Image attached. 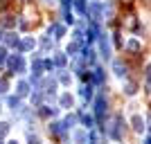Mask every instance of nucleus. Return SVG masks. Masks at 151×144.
Segmentation results:
<instances>
[{
    "label": "nucleus",
    "instance_id": "31",
    "mask_svg": "<svg viewBox=\"0 0 151 144\" xmlns=\"http://www.w3.org/2000/svg\"><path fill=\"white\" fill-rule=\"evenodd\" d=\"M14 23H16V20H14V18H12V16H9V18H7V20H5V25H7V27H12V25H14Z\"/></svg>",
    "mask_w": 151,
    "mask_h": 144
},
{
    "label": "nucleus",
    "instance_id": "1",
    "mask_svg": "<svg viewBox=\"0 0 151 144\" xmlns=\"http://www.w3.org/2000/svg\"><path fill=\"white\" fill-rule=\"evenodd\" d=\"M120 126H122V119L113 117V119H111V124H108V128H106V133L113 140H122V128H120Z\"/></svg>",
    "mask_w": 151,
    "mask_h": 144
},
{
    "label": "nucleus",
    "instance_id": "21",
    "mask_svg": "<svg viewBox=\"0 0 151 144\" xmlns=\"http://www.w3.org/2000/svg\"><path fill=\"white\" fill-rule=\"evenodd\" d=\"M59 79H61L63 86H68V83H70V75L65 72V70H61V72H59Z\"/></svg>",
    "mask_w": 151,
    "mask_h": 144
},
{
    "label": "nucleus",
    "instance_id": "10",
    "mask_svg": "<svg viewBox=\"0 0 151 144\" xmlns=\"http://www.w3.org/2000/svg\"><path fill=\"white\" fill-rule=\"evenodd\" d=\"M50 34H54V38H61L63 34H65V27H63V25H52L50 27Z\"/></svg>",
    "mask_w": 151,
    "mask_h": 144
},
{
    "label": "nucleus",
    "instance_id": "32",
    "mask_svg": "<svg viewBox=\"0 0 151 144\" xmlns=\"http://www.w3.org/2000/svg\"><path fill=\"white\" fill-rule=\"evenodd\" d=\"M120 2H124V5H131V2H133V0H120Z\"/></svg>",
    "mask_w": 151,
    "mask_h": 144
},
{
    "label": "nucleus",
    "instance_id": "30",
    "mask_svg": "<svg viewBox=\"0 0 151 144\" xmlns=\"http://www.w3.org/2000/svg\"><path fill=\"white\" fill-rule=\"evenodd\" d=\"M29 144H41V140H38L36 135H29Z\"/></svg>",
    "mask_w": 151,
    "mask_h": 144
},
{
    "label": "nucleus",
    "instance_id": "24",
    "mask_svg": "<svg viewBox=\"0 0 151 144\" xmlns=\"http://www.w3.org/2000/svg\"><path fill=\"white\" fill-rule=\"evenodd\" d=\"M135 90H138V86H135V83H126V86H124V92H126V95H135Z\"/></svg>",
    "mask_w": 151,
    "mask_h": 144
},
{
    "label": "nucleus",
    "instance_id": "13",
    "mask_svg": "<svg viewBox=\"0 0 151 144\" xmlns=\"http://www.w3.org/2000/svg\"><path fill=\"white\" fill-rule=\"evenodd\" d=\"M75 142L77 144H86V142H88V133H86V131H77L75 133Z\"/></svg>",
    "mask_w": 151,
    "mask_h": 144
},
{
    "label": "nucleus",
    "instance_id": "16",
    "mask_svg": "<svg viewBox=\"0 0 151 144\" xmlns=\"http://www.w3.org/2000/svg\"><path fill=\"white\" fill-rule=\"evenodd\" d=\"M54 65H59V68H63V65H65V54H61V52H57V57H54Z\"/></svg>",
    "mask_w": 151,
    "mask_h": 144
},
{
    "label": "nucleus",
    "instance_id": "25",
    "mask_svg": "<svg viewBox=\"0 0 151 144\" xmlns=\"http://www.w3.org/2000/svg\"><path fill=\"white\" fill-rule=\"evenodd\" d=\"M52 133H57V135H63V124H52L50 126Z\"/></svg>",
    "mask_w": 151,
    "mask_h": 144
},
{
    "label": "nucleus",
    "instance_id": "6",
    "mask_svg": "<svg viewBox=\"0 0 151 144\" xmlns=\"http://www.w3.org/2000/svg\"><path fill=\"white\" fill-rule=\"evenodd\" d=\"M79 117H81V122L86 124V128H88V131H93V128H95V119L90 117V115H86V113H79Z\"/></svg>",
    "mask_w": 151,
    "mask_h": 144
},
{
    "label": "nucleus",
    "instance_id": "14",
    "mask_svg": "<svg viewBox=\"0 0 151 144\" xmlns=\"http://www.w3.org/2000/svg\"><path fill=\"white\" fill-rule=\"evenodd\" d=\"M113 70H115V75H117V77H124V75H126V68L122 65L120 61H115V63H113Z\"/></svg>",
    "mask_w": 151,
    "mask_h": 144
},
{
    "label": "nucleus",
    "instance_id": "8",
    "mask_svg": "<svg viewBox=\"0 0 151 144\" xmlns=\"http://www.w3.org/2000/svg\"><path fill=\"white\" fill-rule=\"evenodd\" d=\"M27 92H29V86H27L25 81H18V86H16V95H18V97H25Z\"/></svg>",
    "mask_w": 151,
    "mask_h": 144
},
{
    "label": "nucleus",
    "instance_id": "35",
    "mask_svg": "<svg viewBox=\"0 0 151 144\" xmlns=\"http://www.w3.org/2000/svg\"><path fill=\"white\" fill-rule=\"evenodd\" d=\"M47 2H50V0H47Z\"/></svg>",
    "mask_w": 151,
    "mask_h": 144
},
{
    "label": "nucleus",
    "instance_id": "12",
    "mask_svg": "<svg viewBox=\"0 0 151 144\" xmlns=\"http://www.w3.org/2000/svg\"><path fill=\"white\" fill-rule=\"evenodd\" d=\"M18 50H20V52L34 50V41H32V38H25V41H23V43H18Z\"/></svg>",
    "mask_w": 151,
    "mask_h": 144
},
{
    "label": "nucleus",
    "instance_id": "29",
    "mask_svg": "<svg viewBox=\"0 0 151 144\" xmlns=\"http://www.w3.org/2000/svg\"><path fill=\"white\" fill-rule=\"evenodd\" d=\"M90 144H101V138H99V135H97V133H90Z\"/></svg>",
    "mask_w": 151,
    "mask_h": 144
},
{
    "label": "nucleus",
    "instance_id": "9",
    "mask_svg": "<svg viewBox=\"0 0 151 144\" xmlns=\"http://www.w3.org/2000/svg\"><path fill=\"white\" fill-rule=\"evenodd\" d=\"M133 128H135L138 133H142V131L147 128V126H145V122H142V117H140V115H135V117H133Z\"/></svg>",
    "mask_w": 151,
    "mask_h": 144
},
{
    "label": "nucleus",
    "instance_id": "27",
    "mask_svg": "<svg viewBox=\"0 0 151 144\" xmlns=\"http://www.w3.org/2000/svg\"><path fill=\"white\" fill-rule=\"evenodd\" d=\"M7 133H9V124H7V122H2V124H0V138H5Z\"/></svg>",
    "mask_w": 151,
    "mask_h": 144
},
{
    "label": "nucleus",
    "instance_id": "19",
    "mask_svg": "<svg viewBox=\"0 0 151 144\" xmlns=\"http://www.w3.org/2000/svg\"><path fill=\"white\" fill-rule=\"evenodd\" d=\"M83 59H86V61H88V63H95V52L86 47V50H83Z\"/></svg>",
    "mask_w": 151,
    "mask_h": 144
},
{
    "label": "nucleus",
    "instance_id": "2",
    "mask_svg": "<svg viewBox=\"0 0 151 144\" xmlns=\"http://www.w3.org/2000/svg\"><path fill=\"white\" fill-rule=\"evenodd\" d=\"M86 14L93 18V23L101 20V5H99V2H90V5L86 7Z\"/></svg>",
    "mask_w": 151,
    "mask_h": 144
},
{
    "label": "nucleus",
    "instance_id": "33",
    "mask_svg": "<svg viewBox=\"0 0 151 144\" xmlns=\"http://www.w3.org/2000/svg\"><path fill=\"white\" fill-rule=\"evenodd\" d=\"M9 144H18V142H16V140H14V142H9Z\"/></svg>",
    "mask_w": 151,
    "mask_h": 144
},
{
    "label": "nucleus",
    "instance_id": "20",
    "mask_svg": "<svg viewBox=\"0 0 151 144\" xmlns=\"http://www.w3.org/2000/svg\"><path fill=\"white\" fill-rule=\"evenodd\" d=\"M61 106L63 108H70V106H72V97H70V95H63V97H61Z\"/></svg>",
    "mask_w": 151,
    "mask_h": 144
},
{
    "label": "nucleus",
    "instance_id": "4",
    "mask_svg": "<svg viewBox=\"0 0 151 144\" xmlns=\"http://www.w3.org/2000/svg\"><path fill=\"white\" fill-rule=\"evenodd\" d=\"M97 36H99V45H101V57H104V59H111V45H108L106 34H97Z\"/></svg>",
    "mask_w": 151,
    "mask_h": 144
},
{
    "label": "nucleus",
    "instance_id": "26",
    "mask_svg": "<svg viewBox=\"0 0 151 144\" xmlns=\"http://www.w3.org/2000/svg\"><path fill=\"white\" fill-rule=\"evenodd\" d=\"M124 25H126V27H131V29H133V27L138 25V23H135V16H126V20H124Z\"/></svg>",
    "mask_w": 151,
    "mask_h": 144
},
{
    "label": "nucleus",
    "instance_id": "17",
    "mask_svg": "<svg viewBox=\"0 0 151 144\" xmlns=\"http://www.w3.org/2000/svg\"><path fill=\"white\" fill-rule=\"evenodd\" d=\"M65 52H68L70 57H75L77 52H79V43H75V41H72V43H70V45H68V50H65Z\"/></svg>",
    "mask_w": 151,
    "mask_h": 144
},
{
    "label": "nucleus",
    "instance_id": "23",
    "mask_svg": "<svg viewBox=\"0 0 151 144\" xmlns=\"http://www.w3.org/2000/svg\"><path fill=\"white\" fill-rule=\"evenodd\" d=\"M81 97H83V99H90V97H93V88H90V86L81 88Z\"/></svg>",
    "mask_w": 151,
    "mask_h": 144
},
{
    "label": "nucleus",
    "instance_id": "3",
    "mask_svg": "<svg viewBox=\"0 0 151 144\" xmlns=\"http://www.w3.org/2000/svg\"><path fill=\"white\" fill-rule=\"evenodd\" d=\"M9 70H12V72H25V63H23V57H20V54L9 59Z\"/></svg>",
    "mask_w": 151,
    "mask_h": 144
},
{
    "label": "nucleus",
    "instance_id": "22",
    "mask_svg": "<svg viewBox=\"0 0 151 144\" xmlns=\"http://www.w3.org/2000/svg\"><path fill=\"white\" fill-rule=\"evenodd\" d=\"M93 81H95V83H101V81H104V75H101V70H99V68L93 72Z\"/></svg>",
    "mask_w": 151,
    "mask_h": 144
},
{
    "label": "nucleus",
    "instance_id": "28",
    "mask_svg": "<svg viewBox=\"0 0 151 144\" xmlns=\"http://www.w3.org/2000/svg\"><path fill=\"white\" fill-rule=\"evenodd\" d=\"M75 7H77L81 14H86V2H83V0H75Z\"/></svg>",
    "mask_w": 151,
    "mask_h": 144
},
{
    "label": "nucleus",
    "instance_id": "5",
    "mask_svg": "<svg viewBox=\"0 0 151 144\" xmlns=\"http://www.w3.org/2000/svg\"><path fill=\"white\" fill-rule=\"evenodd\" d=\"M104 110H106V99L99 97L97 104H95V113H97V119H99V122H104Z\"/></svg>",
    "mask_w": 151,
    "mask_h": 144
},
{
    "label": "nucleus",
    "instance_id": "11",
    "mask_svg": "<svg viewBox=\"0 0 151 144\" xmlns=\"http://www.w3.org/2000/svg\"><path fill=\"white\" fill-rule=\"evenodd\" d=\"M5 38V43L9 45V47H18V36L16 34H7V36H2Z\"/></svg>",
    "mask_w": 151,
    "mask_h": 144
},
{
    "label": "nucleus",
    "instance_id": "18",
    "mask_svg": "<svg viewBox=\"0 0 151 144\" xmlns=\"http://www.w3.org/2000/svg\"><path fill=\"white\" fill-rule=\"evenodd\" d=\"M126 50L129 52H140V43L138 41H129V43H126Z\"/></svg>",
    "mask_w": 151,
    "mask_h": 144
},
{
    "label": "nucleus",
    "instance_id": "7",
    "mask_svg": "<svg viewBox=\"0 0 151 144\" xmlns=\"http://www.w3.org/2000/svg\"><path fill=\"white\" fill-rule=\"evenodd\" d=\"M32 72H34V77H41V72H43V61H41V59H34V63H32Z\"/></svg>",
    "mask_w": 151,
    "mask_h": 144
},
{
    "label": "nucleus",
    "instance_id": "15",
    "mask_svg": "<svg viewBox=\"0 0 151 144\" xmlns=\"http://www.w3.org/2000/svg\"><path fill=\"white\" fill-rule=\"evenodd\" d=\"M75 124H77V117H75V115H68V117L63 119V128H72Z\"/></svg>",
    "mask_w": 151,
    "mask_h": 144
},
{
    "label": "nucleus",
    "instance_id": "34",
    "mask_svg": "<svg viewBox=\"0 0 151 144\" xmlns=\"http://www.w3.org/2000/svg\"><path fill=\"white\" fill-rule=\"evenodd\" d=\"M0 41H2V32H0Z\"/></svg>",
    "mask_w": 151,
    "mask_h": 144
}]
</instances>
